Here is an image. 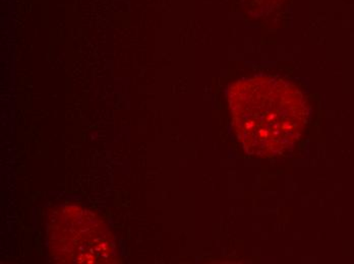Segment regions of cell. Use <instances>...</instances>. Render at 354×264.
Returning <instances> with one entry per match:
<instances>
[{"label": "cell", "mask_w": 354, "mask_h": 264, "mask_svg": "<svg viewBox=\"0 0 354 264\" xmlns=\"http://www.w3.org/2000/svg\"><path fill=\"white\" fill-rule=\"evenodd\" d=\"M49 247L54 261L64 263H110L115 259L113 236L90 210L66 205L51 212Z\"/></svg>", "instance_id": "1"}]
</instances>
